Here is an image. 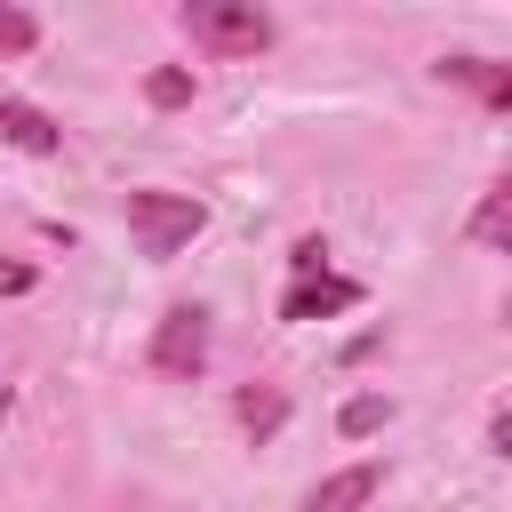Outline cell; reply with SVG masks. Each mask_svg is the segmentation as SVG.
<instances>
[{
	"label": "cell",
	"mask_w": 512,
	"mask_h": 512,
	"mask_svg": "<svg viewBox=\"0 0 512 512\" xmlns=\"http://www.w3.org/2000/svg\"><path fill=\"white\" fill-rule=\"evenodd\" d=\"M128 232H136V248L160 264V256H176V248H192L200 232H208V200H192V192H160V184H136L128 200Z\"/></svg>",
	"instance_id": "cell-1"
},
{
	"label": "cell",
	"mask_w": 512,
	"mask_h": 512,
	"mask_svg": "<svg viewBox=\"0 0 512 512\" xmlns=\"http://www.w3.org/2000/svg\"><path fill=\"white\" fill-rule=\"evenodd\" d=\"M184 32H192L208 56H264V48H272V16L248 8V0H192V8H184Z\"/></svg>",
	"instance_id": "cell-2"
},
{
	"label": "cell",
	"mask_w": 512,
	"mask_h": 512,
	"mask_svg": "<svg viewBox=\"0 0 512 512\" xmlns=\"http://www.w3.org/2000/svg\"><path fill=\"white\" fill-rule=\"evenodd\" d=\"M144 360H152V376L192 384V376L208 368V312H200V304H168L160 328H152V344H144Z\"/></svg>",
	"instance_id": "cell-3"
},
{
	"label": "cell",
	"mask_w": 512,
	"mask_h": 512,
	"mask_svg": "<svg viewBox=\"0 0 512 512\" xmlns=\"http://www.w3.org/2000/svg\"><path fill=\"white\" fill-rule=\"evenodd\" d=\"M352 304H360V280H344V272H312V280H288L280 320H328V312H352Z\"/></svg>",
	"instance_id": "cell-4"
},
{
	"label": "cell",
	"mask_w": 512,
	"mask_h": 512,
	"mask_svg": "<svg viewBox=\"0 0 512 512\" xmlns=\"http://www.w3.org/2000/svg\"><path fill=\"white\" fill-rule=\"evenodd\" d=\"M376 488H384V464L368 456V464H344V472H328L296 512H368L376 504Z\"/></svg>",
	"instance_id": "cell-5"
},
{
	"label": "cell",
	"mask_w": 512,
	"mask_h": 512,
	"mask_svg": "<svg viewBox=\"0 0 512 512\" xmlns=\"http://www.w3.org/2000/svg\"><path fill=\"white\" fill-rule=\"evenodd\" d=\"M0 144H16V152H32V160H48V152H64V128H56L40 104L0 96Z\"/></svg>",
	"instance_id": "cell-6"
},
{
	"label": "cell",
	"mask_w": 512,
	"mask_h": 512,
	"mask_svg": "<svg viewBox=\"0 0 512 512\" xmlns=\"http://www.w3.org/2000/svg\"><path fill=\"white\" fill-rule=\"evenodd\" d=\"M432 72L456 80V88H480L488 112H512V72H504V64H488V56H440Z\"/></svg>",
	"instance_id": "cell-7"
},
{
	"label": "cell",
	"mask_w": 512,
	"mask_h": 512,
	"mask_svg": "<svg viewBox=\"0 0 512 512\" xmlns=\"http://www.w3.org/2000/svg\"><path fill=\"white\" fill-rule=\"evenodd\" d=\"M240 424H248L256 440H272V432L288 424V392H280V384H248V392H240Z\"/></svg>",
	"instance_id": "cell-8"
},
{
	"label": "cell",
	"mask_w": 512,
	"mask_h": 512,
	"mask_svg": "<svg viewBox=\"0 0 512 512\" xmlns=\"http://www.w3.org/2000/svg\"><path fill=\"white\" fill-rule=\"evenodd\" d=\"M472 240H480V248H504V240H512V184H488V200H480V216H472Z\"/></svg>",
	"instance_id": "cell-9"
},
{
	"label": "cell",
	"mask_w": 512,
	"mask_h": 512,
	"mask_svg": "<svg viewBox=\"0 0 512 512\" xmlns=\"http://www.w3.org/2000/svg\"><path fill=\"white\" fill-rule=\"evenodd\" d=\"M144 104H152V112H176V104H192V72H184V64H160V72H144Z\"/></svg>",
	"instance_id": "cell-10"
},
{
	"label": "cell",
	"mask_w": 512,
	"mask_h": 512,
	"mask_svg": "<svg viewBox=\"0 0 512 512\" xmlns=\"http://www.w3.org/2000/svg\"><path fill=\"white\" fill-rule=\"evenodd\" d=\"M384 416H392V408H384L376 392H360V400H344V416H336V432H344V440H368V432H384Z\"/></svg>",
	"instance_id": "cell-11"
},
{
	"label": "cell",
	"mask_w": 512,
	"mask_h": 512,
	"mask_svg": "<svg viewBox=\"0 0 512 512\" xmlns=\"http://www.w3.org/2000/svg\"><path fill=\"white\" fill-rule=\"evenodd\" d=\"M32 48H40V16H24V8L0 0V56H32Z\"/></svg>",
	"instance_id": "cell-12"
},
{
	"label": "cell",
	"mask_w": 512,
	"mask_h": 512,
	"mask_svg": "<svg viewBox=\"0 0 512 512\" xmlns=\"http://www.w3.org/2000/svg\"><path fill=\"white\" fill-rule=\"evenodd\" d=\"M288 272H296V280H312V272H328V248H320V240L304 232V240L288 248Z\"/></svg>",
	"instance_id": "cell-13"
},
{
	"label": "cell",
	"mask_w": 512,
	"mask_h": 512,
	"mask_svg": "<svg viewBox=\"0 0 512 512\" xmlns=\"http://www.w3.org/2000/svg\"><path fill=\"white\" fill-rule=\"evenodd\" d=\"M488 456H512V408L488 416Z\"/></svg>",
	"instance_id": "cell-14"
},
{
	"label": "cell",
	"mask_w": 512,
	"mask_h": 512,
	"mask_svg": "<svg viewBox=\"0 0 512 512\" xmlns=\"http://www.w3.org/2000/svg\"><path fill=\"white\" fill-rule=\"evenodd\" d=\"M32 280H40L32 264H0V296H32Z\"/></svg>",
	"instance_id": "cell-15"
},
{
	"label": "cell",
	"mask_w": 512,
	"mask_h": 512,
	"mask_svg": "<svg viewBox=\"0 0 512 512\" xmlns=\"http://www.w3.org/2000/svg\"><path fill=\"white\" fill-rule=\"evenodd\" d=\"M0 416H8V384H0Z\"/></svg>",
	"instance_id": "cell-16"
}]
</instances>
